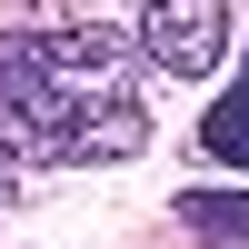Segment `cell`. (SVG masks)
<instances>
[{
  "label": "cell",
  "instance_id": "obj_3",
  "mask_svg": "<svg viewBox=\"0 0 249 249\" xmlns=\"http://www.w3.org/2000/svg\"><path fill=\"white\" fill-rule=\"evenodd\" d=\"M170 219H179L190 239H210V249H239V239H249V190H179Z\"/></svg>",
  "mask_w": 249,
  "mask_h": 249
},
{
  "label": "cell",
  "instance_id": "obj_4",
  "mask_svg": "<svg viewBox=\"0 0 249 249\" xmlns=\"http://www.w3.org/2000/svg\"><path fill=\"white\" fill-rule=\"evenodd\" d=\"M199 150H210V160H230V170H239V190H249V80H230V90L210 100V120H199Z\"/></svg>",
  "mask_w": 249,
  "mask_h": 249
},
{
  "label": "cell",
  "instance_id": "obj_2",
  "mask_svg": "<svg viewBox=\"0 0 249 249\" xmlns=\"http://www.w3.org/2000/svg\"><path fill=\"white\" fill-rule=\"evenodd\" d=\"M130 50L150 60L160 80H210L219 60H230V10H210V0H160V10L130 20Z\"/></svg>",
  "mask_w": 249,
  "mask_h": 249
},
{
  "label": "cell",
  "instance_id": "obj_1",
  "mask_svg": "<svg viewBox=\"0 0 249 249\" xmlns=\"http://www.w3.org/2000/svg\"><path fill=\"white\" fill-rule=\"evenodd\" d=\"M120 20H20L0 30V150L40 170H120L150 150Z\"/></svg>",
  "mask_w": 249,
  "mask_h": 249
}]
</instances>
